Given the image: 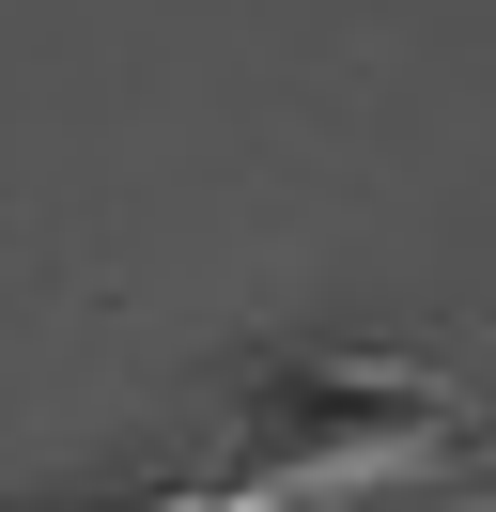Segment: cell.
Instances as JSON below:
<instances>
[{
  "mask_svg": "<svg viewBox=\"0 0 496 512\" xmlns=\"http://www.w3.org/2000/svg\"><path fill=\"white\" fill-rule=\"evenodd\" d=\"M465 512H496V435H481V466H465Z\"/></svg>",
  "mask_w": 496,
  "mask_h": 512,
  "instance_id": "3",
  "label": "cell"
},
{
  "mask_svg": "<svg viewBox=\"0 0 496 512\" xmlns=\"http://www.w3.org/2000/svg\"><path fill=\"white\" fill-rule=\"evenodd\" d=\"M140 512H279V497H217V481H202V497H140Z\"/></svg>",
  "mask_w": 496,
  "mask_h": 512,
  "instance_id": "2",
  "label": "cell"
},
{
  "mask_svg": "<svg viewBox=\"0 0 496 512\" xmlns=\"http://www.w3.org/2000/svg\"><path fill=\"white\" fill-rule=\"evenodd\" d=\"M450 435H465V404L434 373H403V357H279L233 404V450H248L233 497H279V512L372 497V481H419Z\"/></svg>",
  "mask_w": 496,
  "mask_h": 512,
  "instance_id": "1",
  "label": "cell"
}]
</instances>
